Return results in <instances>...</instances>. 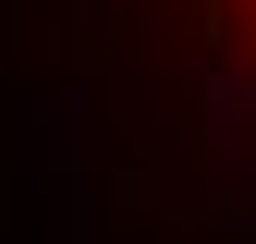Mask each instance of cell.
I'll use <instances>...</instances> for the list:
<instances>
[{
    "label": "cell",
    "mask_w": 256,
    "mask_h": 244,
    "mask_svg": "<svg viewBox=\"0 0 256 244\" xmlns=\"http://www.w3.org/2000/svg\"><path fill=\"white\" fill-rule=\"evenodd\" d=\"M220 37H244V49H256V0H220Z\"/></svg>",
    "instance_id": "1"
}]
</instances>
